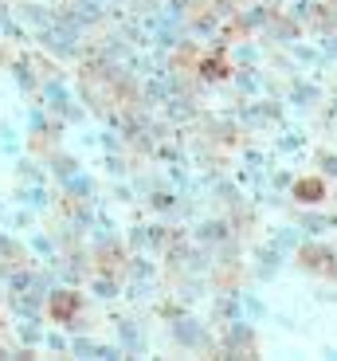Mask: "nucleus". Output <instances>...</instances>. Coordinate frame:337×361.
I'll return each mask as SVG.
<instances>
[{
  "label": "nucleus",
  "instance_id": "obj_1",
  "mask_svg": "<svg viewBox=\"0 0 337 361\" xmlns=\"http://www.w3.org/2000/svg\"><path fill=\"white\" fill-rule=\"evenodd\" d=\"M75 310H79V298H75V295H67V290H59V295L51 298V314L59 318V322L75 318Z\"/></svg>",
  "mask_w": 337,
  "mask_h": 361
},
{
  "label": "nucleus",
  "instance_id": "obj_2",
  "mask_svg": "<svg viewBox=\"0 0 337 361\" xmlns=\"http://www.w3.org/2000/svg\"><path fill=\"white\" fill-rule=\"evenodd\" d=\"M294 197H298V200H306V204H314V200H322V197H326V185H322L318 177L298 180V185H294Z\"/></svg>",
  "mask_w": 337,
  "mask_h": 361
}]
</instances>
